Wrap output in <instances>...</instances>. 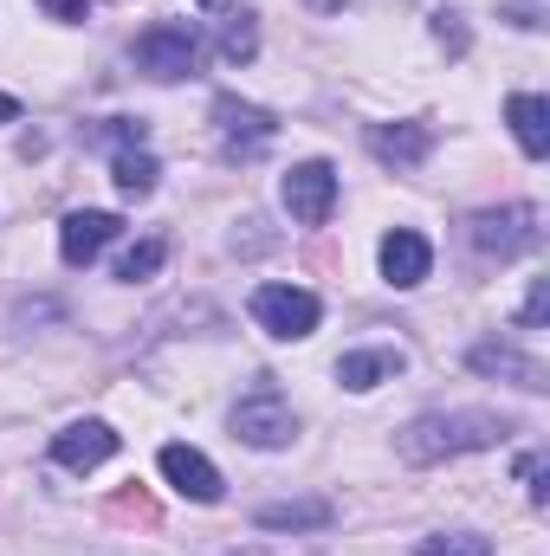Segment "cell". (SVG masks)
<instances>
[{
  "instance_id": "6da1fadb",
  "label": "cell",
  "mask_w": 550,
  "mask_h": 556,
  "mask_svg": "<svg viewBox=\"0 0 550 556\" xmlns=\"http://www.w3.org/2000/svg\"><path fill=\"white\" fill-rule=\"evenodd\" d=\"M505 440V420L479 415V408H453V415H421L402 427V459L409 466H434V459H460V453H479V446H499Z\"/></svg>"
},
{
  "instance_id": "7a4b0ae2",
  "label": "cell",
  "mask_w": 550,
  "mask_h": 556,
  "mask_svg": "<svg viewBox=\"0 0 550 556\" xmlns=\"http://www.w3.org/2000/svg\"><path fill=\"white\" fill-rule=\"evenodd\" d=\"M130 59H137L142 78H155V85H175V78H188V72L201 65V33H195L188 20H155L149 33H137Z\"/></svg>"
},
{
  "instance_id": "3957f363",
  "label": "cell",
  "mask_w": 550,
  "mask_h": 556,
  "mask_svg": "<svg viewBox=\"0 0 550 556\" xmlns=\"http://www.w3.org/2000/svg\"><path fill=\"white\" fill-rule=\"evenodd\" d=\"M317 317H324V304H317L304 285H260V291H253V324H260L266 337H278V343L311 337Z\"/></svg>"
},
{
  "instance_id": "277c9868",
  "label": "cell",
  "mask_w": 550,
  "mask_h": 556,
  "mask_svg": "<svg viewBox=\"0 0 550 556\" xmlns=\"http://www.w3.org/2000/svg\"><path fill=\"white\" fill-rule=\"evenodd\" d=\"M278 194H285V214L298 227H324L330 207H337V168L330 162H298V168H285Z\"/></svg>"
},
{
  "instance_id": "5b68a950",
  "label": "cell",
  "mask_w": 550,
  "mask_h": 556,
  "mask_svg": "<svg viewBox=\"0 0 550 556\" xmlns=\"http://www.w3.org/2000/svg\"><path fill=\"white\" fill-rule=\"evenodd\" d=\"M545 214L538 207H499V214H473V247L479 253H492V260H512V253H532L538 240H545V227H538Z\"/></svg>"
},
{
  "instance_id": "8992f818",
  "label": "cell",
  "mask_w": 550,
  "mask_h": 556,
  "mask_svg": "<svg viewBox=\"0 0 550 556\" xmlns=\"http://www.w3.org/2000/svg\"><path fill=\"white\" fill-rule=\"evenodd\" d=\"M291 433H298V415H291V402L273 395V389H260V395H247V402L234 408V440H247V446H260V453L291 446Z\"/></svg>"
},
{
  "instance_id": "52a82bcc",
  "label": "cell",
  "mask_w": 550,
  "mask_h": 556,
  "mask_svg": "<svg viewBox=\"0 0 550 556\" xmlns=\"http://www.w3.org/2000/svg\"><path fill=\"white\" fill-rule=\"evenodd\" d=\"M117 233H124L117 214H104V207H78V214L59 220V260H65V266H91Z\"/></svg>"
},
{
  "instance_id": "ba28073f",
  "label": "cell",
  "mask_w": 550,
  "mask_h": 556,
  "mask_svg": "<svg viewBox=\"0 0 550 556\" xmlns=\"http://www.w3.org/2000/svg\"><path fill=\"white\" fill-rule=\"evenodd\" d=\"M162 479H168L182 498H195V505H214V498H221V472H214V459L195 453V446H182V440L162 446Z\"/></svg>"
},
{
  "instance_id": "9c48e42d",
  "label": "cell",
  "mask_w": 550,
  "mask_h": 556,
  "mask_svg": "<svg viewBox=\"0 0 550 556\" xmlns=\"http://www.w3.org/2000/svg\"><path fill=\"white\" fill-rule=\"evenodd\" d=\"M117 453V433L104 427V420H72L59 440H52V459L65 466V472H91V466H104Z\"/></svg>"
},
{
  "instance_id": "30bf717a",
  "label": "cell",
  "mask_w": 550,
  "mask_h": 556,
  "mask_svg": "<svg viewBox=\"0 0 550 556\" xmlns=\"http://www.w3.org/2000/svg\"><path fill=\"white\" fill-rule=\"evenodd\" d=\"M434 273V247L414 233V227H396V233H383V278L396 285V291H414L421 278Z\"/></svg>"
},
{
  "instance_id": "8fae6325",
  "label": "cell",
  "mask_w": 550,
  "mask_h": 556,
  "mask_svg": "<svg viewBox=\"0 0 550 556\" xmlns=\"http://www.w3.org/2000/svg\"><path fill=\"white\" fill-rule=\"evenodd\" d=\"M466 369H479V376H505V382H518V389H550L545 382V363L538 356H518L512 343H473L466 350Z\"/></svg>"
},
{
  "instance_id": "7c38bea8",
  "label": "cell",
  "mask_w": 550,
  "mask_h": 556,
  "mask_svg": "<svg viewBox=\"0 0 550 556\" xmlns=\"http://www.w3.org/2000/svg\"><path fill=\"white\" fill-rule=\"evenodd\" d=\"M409 369V356L402 350H350V356H337V382L343 389H383V382H396Z\"/></svg>"
},
{
  "instance_id": "4fadbf2b",
  "label": "cell",
  "mask_w": 550,
  "mask_h": 556,
  "mask_svg": "<svg viewBox=\"0 0 550 556\" xmlns=\"http://www.w3.org/2000/svg\"><path fill=\"white\" fill-rule=\"evenodd\" d=\"M505 124H512V137H518V149H525L532 162L550 155V104L538 91H518V98L505 104Z\"/></svg>"
},
{
  "instance_id": "5bb4252c",
  "label": "cell",
  "mask_w": 550,
  "mask_h": 556,
  "mask_svg": "<svg viewBox=\"0 0 550 556\" xmlns=\"http://www.w3.org/2000/svg\"><path fill=\"white\" fill-rule=\"evenodd\" d=\"M427 124H396V130H389V124H376V130H370V155H376V162H389V168H414V162H421V155H427Z\"/></svg>"
},
{
  "instance_id": "9a60e30c",
  "label": "cell",
  "mask_w": 550,
  "mask_h": 556,
  "mask_svg": "<svg viewBox=\"0 0 550 556\" xmlns=\"http://www.w3.org/2000/svg\"><path fill=\"white\" fill-rule=\"evenodd\" d=\"M214 117H221V130H227V142H247V149H260V142H273V117L260 111V104H240V98H214Z\"/></svg>"
},
{
  "instance_id": "2e32d148",
  "label": "cell",
  "mask_w": 550,
  "mask_h": 556,
  "mask_svg": "<svg viewBox=\"0 0 550 556\" xmlns=\"http://www.w3.org/2000/svg\"><path fill=\"white\" fill-rule=\"evenodd\" d=\"M337 511L324 505V498H285V505H260L253 511V525L260 531H324Z\"/></svg>"
},
{
  "instance_id": "e0dca14e",
  "label": "cell",
  "mask_w": 550,
  "mask_h": 556,
  "mask_svg": "<svg viewBox=\"0 0 550 556\" xmlns=\"http://www.w3.org/2000/svg\"><path fill=\"white\" fill-rule=\"evenodd\" d=\"M155 155H142V149H117V162H111V181H117V194L124 201H149L155 194Z\"/></svg>"
},
{
  "instance_id": "ac0fdd59",
  "label": "cell",
  "mask_w": 550,
  "mask_h": 556,
  "mask_svg": "<svg viewBox=\"0 0 550 556\" xmlns=\"http://www.w3.org/2000/svg\"><path fill=\"white\" fill-rule=\"evenodd\" d=\"M260 52V26H253V13H234L227 26H221V59L227 65H247Z\"/></svg>"
},
{
  "instance_id": "d6986e66",
  "label": "cell",
  "mask_w": 550,
  "mask_h": 556,
  "mask_svg": "<svg viewBox=\"0 0 550 556\" xmlns=\"http://www.w3.org/2000/svg\"><path fill=\"white\" fill-rule=\"evenodd\" d=\"M162 260H168V247H162V240H142V247H130V253L117 260V278H124V285L155 278V273H162Z\"/></svg>"
},
{
  "instance_id": "ffe728a7",
  "label": "cell",
  "mask_w": 550,
  "mask_h": 556,
  "mask_svg": "<svg viewBox=\"0 0 550 556\" xmlns=\"http://www.w3.org/2000/svg\"><path fill=\"white\" fill-rule=\"evenodd\" d=\"M414 556H492V544L473 538V531H460V538H427Z\"/></svg>"
},
{
  "instance_id": "44dd1931",
  "label": "cell",
  "mask_w": 550,
  "mask_h": 556,
  "mask_svg": "<svg viewBox=\"0 0 550 556\" xmlns=\"http://www.w3.org/2000/svg\"><path fill=\"white\" fill-rule=\"evenodd\" d=\"M550 317V278H532V298H525V311H518V324L525 330H538Z\"/></svg>"
},
{
  "instance_id": "7402d4cb",
  "label": "cell",
  "mask_w": 550,
  "mask_h": 556,
  "mask_svg": "<svg viewBox=\"0 0 550 556\" xmlns=\"http://www.w3.org/2000/svg\"><path fill=\"white\" fill-rule=\"evenodd\" d=\"M39 13H52V20H65V26H72V20H85V13H91V0H39Z\"/></svg>"
},
{
  "instance_id": "603a6c76",
  "label": "cell",
  "mask_w": 550,
  "mask_h": 556,
  "mask_svg": "<svg viewBox=\"0 0 550 556\" xmlns=\"http://www.w3.org/2000/svg\"><path fill=\"white\" fill-rule=\"evenodd\" d=\"M434 33H440V46H453V52H466V33L453 26V13H434Z\"/></svg>"
},
{
  "instance_id": "cb8c5ba5",
  "label": "cell",
  "mask_w": 550,
  "mask_h": 556,
  "mask_svg": "<svg viewBox=\"0 0 550 556\" xmlns=\"http://www.w3.org/2000/svg\"><path fill=\"white\" fill-rule=\"evenodd\" d=\"M13 117H20V98H7V91H0V124H13Z\"/></svg>"
},
{
  "instance_id": "d4e9b609",
  "label": "cell",
  "mask_w": 550,
  "mask_h": 556,
  "mask_svg": "<svg viewBox=\"0 0 550 556\" xmlns=\"http://www.w3.org/2000/svg\"><path fill=\"white\" fill-rule=\"evenodd\" d=\"M304 7H317V13H343V0H304Z\"/></svg>"
}]
</instances>
